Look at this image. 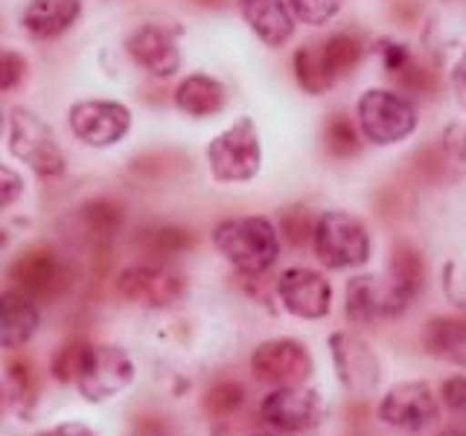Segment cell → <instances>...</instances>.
<instances>
[{"instance_id":"cell-33","label":"cell","mask_w":466,"mask_h":436,"mask_svg":"<svg viewBox=\"0 0 466 436\" xmlns=\"http://www.w3.org/2000/svg\"><path fill=\"white\" fill-rule=\"evenodd\" d=\"M29 363L24 361H15L9 363V375H6V384H9V392H12V399H24L33 392V387H29Z\"/></svg>"},{"instance_id":"cell-34","label":"cell","mask_w":466,"mask_h":436,"mask_svg":"<svg viewBox=\"0 0 466 436\" xmlns=\"http://www.w3.org/2000/svg\"><path fill=\"white\" fill-rule=\"evenodd\" d=\"M24 58L15 55V53H4V58H0V87L4 91H12L15 84H18V79L24 76Z\"/></svg>"},{"instance_id":"cell-14","label":"cell","mask_w":466,"mask_h":436,"mask_svg":"<svg viewBox=\"0 0 466 436\" xmlns=\"http://www.w3.org/2000/svg\"><path fill=\"white\" fill-rule=\"evenodd\" d=\"M329 349L341 384L350 392H356V396H370L379 384V361L373 355V349L361 338H356V334L347 332L332 334Z\"/></svg>"},{"instance_id":"cell-36","label":"cell","mask_w":466,"mask_h":436,"mask_svg":"<svg viewBox=\"0 0 466 436\" xmlns=\"http://www.w3.org/2000/svg\"><path fill=\"white\" fill-rule=\"evenodd\" d=\"M451 91H455L458 102L466 108V53L458 58L455 70H451Z\"/></svg>"},{"instance_id":"cell-22","label":"cell","mask_w":466,"mask_h":436,"mask_svg":"<svg viewBox=\"0 0 466 436\" xmlns=\"http://www.w3.org/2000/svg\"><path fill=\"white\" fill-rule=\"evenodd\" d=\"M390 280L397 282V288L405 297H417L422 291V280H426V265L422 256L414 251L411 244H397L390 256Z\"/></svg>"},{"instance_id":"cell-31","label":"cell","mask_w":466,"mask_h":436,"mask_svg":"<svg viewBox=\"0 0 466 436\" xmlns=\"http://www.w3.org/2000/svg\"><path fill=\"white\" fill-rule=\"evenodd\" d=\"M283 233H286V239L291 244H303L309 236H315V227L309 222V213L295 207V210H289L283 215Z\"/></svg>"},{"instance_id":"cell-9","label":"cell","mask_w":466,"mask_h":436,"mask_svg":"<svg viewBox=\"0 0 466 436\" xmlns=\"http://www.w3.org/2000/svg\"><path fill=\"white\" fill-rule=\"evenodd\" d=\"M259 416L268 425L289 431V433H303L318 428L327 416V407L320 396L309 387H277L271 390L259 404Z\"/></svg>"},{"instance_id":"cell-37","label":"cell","mask_w":466,"mask_h":436,"mask_svg":"<svg viewBox=\"0 0 466 436\" xmlns=\"http://www.w3.org/2000/svg\"><path fill=\"white\" fill-rule=\"evenodd\" d=\"M38 436H96V433L87 425H82V421H65V425H56Z\"/></svg>"},{"instance_id":"cell-28","label":"cell","mask_w":466,"mask_h":436,"mask_svg":"<svg viewBox=\"0 0 466 436\" xmlns=\"http://www.w3.org/2000/svg\"><path fill=\"white\" fill-rule=\"evenodd\" d=\"M85 222H87V230H94V236H111V233H116V227H120L123 213L116 203L94 201L85 207Z\"/></svg>"},{"instance_id":"cell-23","label":"cell","mask_w":466,"mask_h":436,"mask_svg":"<svg viewBox=\"0 0 466 436\" xmlns=\"http://www.w3.org/2000/svg\"><path fill=\"white\" fill-rule=\"evenodd\" d=\"M295 73L306 94H324L335 82L324 62V53H320V44H309V47H300L295 53Z\"/></svg>"},{"instance_id":"cell-6","label":"cell","mask_w":466,"mask_h":436,"mask_svg":"<svg viewBox=\"0 0 466 436\" xmlns=\"http://www.w3.org/2000/svg\"><path fill=\"white\" fill-rule=\"evenodd\" d=\"M131 378H135V363L120 346H91L76 387L87 401H108L131 384Z\"/></svg>"},{"instance_id":"cell-21","label":"cell","mask_w":466,"mask_h":436,"mask_svg":"<svg viewBox=\"0 0 466 436\" xmlns=\"http://www.w3.org/2000/svg\"><path fill=\"white\" fill-rule=\"evenodd\" d=\"M175 105H178L187 116H213L225 105V84L216 82L213 76H189L181 82L178 94H175Z\"/></svg>"},{"instance_id":"cell-25","label":"cell","mask_w":466,"mask_h":436,"mask_svg":"<svg viewBox=\"0 0 466 436\" xmlns=\"http://www.w3.org/2000/svg\"><path fill=\"white\" fill-rule=\"evenodd\" d=\"M137 242L152 256H175V253H181L193 244V236H189L187 230H178V227H152V230H143Z\"/></svg>"},{"instance_id":"cell-7","label":"cell","mask_w":466,"mask_h":436,"mask_svg":"<svg viewBox=\"0 0 466 436\" xmlns=\"http://www.w3.org/2000/svg\"><path fill=\"white\" fill-rule=\"evenodd\" d=\"M315 370L309 349L298 341H266L254 349L251 372L274 387H300Z\"/></svg>"},{"instance_id":"cell-17","label":"cell","mask_w":466,"mask_h":436,"mask_svg":"<svg viewBox=\"0 0 466 436\" xmlns=\"http://www.w3.org/2000/svg\"><path fill=\"white\" fill-rule=\"evenodd\" d=\"M239 12L245 24L271 47H280L295 33L291 0H239Z\"/></svg>"},{"instance_id":"cell-5","label":"cell","mask_w":466,"mask_h":436,"mask_svg":"<svg viewBox=\"0 0 466 436\" xmlns=\"http://www.w3.org/2000/svg\"><path fill=\"white\" fill-rule=\"evenodd\" d=\"M359 125L376 145L405 140L417 128V111L405 96L393 91H368L359 99Z\"/></svg>"},{"instance_id":"cell-30","label":"cell","mask_w":466,"mask_h":436,"mask_svg":"<svg viewBox=\"0 0 466 436\" xmlns=\"http://www.w3.org/2000/svg\"><path fill=\"white\" fill-rule=\"evenodd\" d=\"M344 0H291V9H295V15L303 21V24H327L335 12L341 9Z\"/></svg>"},{"instance_id":"cell-39","label":"cell","mask_w":466,"mask_h":436,"mask_svg":"<svg viewBox=\"0 0 466 436\" xmlns=\"http://www.w3.org/2000/svg\"><path fill=\"white\" fill-rule=\"evenodd\" d=\"M437 436H466V428L463 425H455V428H446L443 433H437Z\"/></svg>"},{"instance_id":"cell-8","label":"cell","mask_w":466,"mask_h":436,"mask_svg":"<svg viewBox=\"0 0 466 436\" xmlns=\"http://www.w3.org/2000/svg\"><path fill=\"white\" fill-rule=\"evenodd\" d=\"M67 123L70 131L76 134L85 145H96V149H106V145L120 143L128 128H131V114L120 102H108V99H87L76 102L67 111Z\"/></svg>"},{"instance_id":"cell-29","label":"cell","mask_w":466,"mask_h":436,"mask_svg":"<svg viewBox=\"0 0 466 436\" xmlns=\"http://www.w3.org/2000/svg\"><path fill=\"white\" fill-rule=\"evenodd\" d=\"M245 401V390L237 384V382H218L208 390V399H204V404H208V411L216 413V416H228L233 411H239Z\"/></svg>"},{"instance_id":"cell-1","label":"cell","mask_w":466,"mask_h":436,"mask_svg":"<svg viewBox=\"0 0 466 436\" xmlns=\"http://www.w3.org/2000/svg\"><path fill=\"white\" fill-rule=\"evenodd\" d=\"M213 242H216V251L242 273L268 271L277 262V256H280L277 230L268 218H262V215L228 218V222L216 227Z\"/></svg>"},{"instance_id":"cell-27","label":"cell","mask_w":466,"mask_h":436,"mask_svg":"<svg viewBox=\"0 0 466 436\" xmlns=\"http://www.w3.org/2000/svg\"><path fill=\"white\" fill-rule=\"evenodd\" d=\"M327 145L332 154L347 157V154H356L359 152V134H356V125L347 120V116L335 114L329 125H327Z\"/></svg>"},{"instance_id":"cell-32","label":"cell","mask_w":466,"mask_h":436,"mask_svg":"<svg viewBox=\"0 0 466 436\" xmlns=\"http://www.w3.org/2000/svg\"><path fill=\"white\" fill-rule=\"evenodd\" d=\"M443 404L466 419V375H455L443 384Z\"/></svg>"},{"instance_id":"cell-13","label":"cell","mask_w":466,"mask_h":436,"mask_svg":"<svg viewBox=\"0 0 466 436\" xmlns=\"http://www.w3.org/2000/svg\"><path fill=\"white\" fill-rule=\"evenodd\" d=\"M411 297H405L393 280L379 276H356L347 285V317L353 323H373V320L402 314Z\"/></svg>"},{"instance_id":"cell-35","label":"cell","mask_w":466,"mask_h":436,"mask_svg":"<svg viewBox=\"0 0 466 436\" xmlns=\"http://www.w3.org/2000/svg\"><path fill=\"white\" fill-rule=\"evenodd\" d=\"M0 178H4V195H0V203H4V207H9V203L21 195L24 186H21L18 174H15L12 169H6V166H4V172H0Z\"/></svg>"},{"instance_id":"cell-4","label":"cell","mask_w":466,"mask_h":436,"mask_svg":"<svg viewBox=\"0 0 466 436\" xmlns=\"http://www.w3.org/2000/svg\"><path fill=\"white\" fill-rule=\"evenodd\" d=\"M315 253L327 268H356L370 256L368 230L347 213H327L315 224Z\"/></svg>"},{"instance_id":"cell-19","label":"cell","mask_w":466,"mask_h":436,"mask_svg":"<svg viewBox=\"0 0 466 436\" xmlns=\"http://www.w3.org/2000/svg\"><path fill=\"white\" fill-rule=\"evenodd\" d=\"M426 352L437 361L466 367V320L461 317H437L422 334Z\"/></svg>"},{"instance_id":"cell-18","label":"cell","mask_w":466,"mask_h":436,"mask_svg":"<svg viewBox=\"0 0 466 436\" xmlns=\"http://www.w3.org/2000/svg\"><path fill=\"white\" fill-rule=\"evenodd\" d=\"M82 0H29L24 9V26L38 38H56L79 21Z\"/></svg>"},{"instance_id":"cell-12","label":"cell","mask_w":466,"mask_h":436,"mask_svg":"<svg viewBox=\"0 0 466 436\" xmlns=\"http://www.w3.org/2000/svg\"><path fill=\"white\" fill-rule=\"evenodd\" d=\"M379 419L397 431H422L437 419V399L429 384L402 382L388 390L379 404Z\"/></svg>"},{"instance_id":"cell-2","label":"cell","mask_w":466,"mask_h":436,"mask_svg":"<svg viewBox=\"0 0 466 436\" xmlns=\"http://www.w3.org/2000/svg\"><path fill=\"white\" fill-rule=\"evenodd\" d=\"M259 131L254 120L242 116L208 145V164L218 183H242L259 172Z\"/></svg>"},{"instance_id":"cell-38","label":"cell","mask_w":466,"mask_h":436,"mask_svg":"<svg viewBox=\"0 0 466 436\" xmlns=\"http://www.w3.org/2000/svg\"><path fill=\"white\" fill-rule=\"evenodd\" d=\"M446 145L451 149V154L466 160V125H455L446 131Z\"/></svg>"},{"instance_id":"cell-10","label":"cell","mask_w":466,"mask_h":436,"mask_svg":"<svg viewBox=\"0 0 466 436\" xmlns=\"http://www.w3.org/2000/svg\"><path fill=\"white\" fill-rule=\"evenodd\" d=\"M9 280L15 291L33 300H56L67 288V271L50 247H29L12 262Z\"/></svg>"},{"instance_id":"cell-40","label":"cell","mask_w":466,"mask_h":436,"mask_svg":"<svg viewBox=\"0 0 466 436\" xmlns=\"http://www.w3.org/2000/svg\"><path fill=\"white\" fill-rule=\"evenodd\" d=\"M254 436H271V433H254Z\"/></svg>"},{"instance_id":"cell-16","label":"cell","mask_w":466,"mask_h":436,"mask_svg":"<svg viewBox=\"0 0 466 436\" xmlns=\"http://www.w3.org/2000/svg\"><path fill=\"white\" fill-rule=\"evenodd\" d=\"M126 50L135 62L155 79H169L181 67V53L175 44V33L167 26L146 24L128 35Z\"/></svg>"},{"instance_id":"cell-15","label":"cell","mask_w":466,"mask_h":436,"mask_svg":"<svg viewBox=\"0 0 466 436\" xmlns=\"http://www.w3.org/2000/svg\"><path fill=\"white\" fill-rule=\"evenodd\" d=\"M277 294L286 305L289 314L303 317V320H320L329 314L332 302V288L320 273L309 268H289L277 280Z\"/></svg>"},{"instance_id":"cell-24","label":"cell","mask_w":466,"mask_h":436,"mask_svg":"<svg viewBox=\"0 0 466 436\" xmlns=\"http://www.w3.org/2000/svg\"><path fill=\"white\" fill-rule=\"evenodd\" d=\"M320 53H324V62L332 73V79L339 82L341 76L356 70L359 58H361V41L350 33H339L320 44Z\"/></svg>"},{"instance_id":"cell-26","label":"cell","mask_w":466,"mask_h":436,"mask_svg":"<svg viewBox=\"0 0 466 436\" xmlns=\"http://www.w3.org/2000/svg\"><path fill=\"white\" fill-rule=\"evenodd\" d=\"M87 349L91 346H87L85 341H70L58 349V355L53 361V375L58 378V382H76L79 372H82V363L87 358Z\"/></svg>"},{"instance_id":"cell-3","label":"cell","mask_w":466,"mask_h":436,"mask_svg":"<svg viewBox=\"0 0 466 436\" xmlns=\"http://www.w3.org/2000/svg\"><path fill=\"white\" fill-rule=\"evenodd\" d=\"M6 134L12 154L21 157L24 164H29L44 178L65 172V154L58 149L50 125L38 114L26 108H12L6 120Z\"/></svg>"},{"instance_id":"cell-20","label":"cell","mask_w":466,"mask_h":436,"mask_svg":"<svg viewBox=\"0 0 466 436\" xmlns=\"http://www.w3.org/2000/svg\"><path fill=\"white\" fill-rule=\"evenodd\" d=\"M0 312H4V346L15 349L24 346L38 329V309L33 305V297L21 294V291H4L0 297Z\"/></svg>"},{"instance_id":"cell-11","label":"cell","mask_w":466,"mask_h":436,"mask_svg":"<svg viewBox=\"0 0 466 436\" xmlns=\"http://www.w3.org/2000/svg\"><path fill=\"white\" fill-rule=\"evenodd\" d=\"M120 297L149 309H169L187 294V282L181 273L157 268V265H135L126 268L116 280Z\"/></svg>"}]
</instances>
